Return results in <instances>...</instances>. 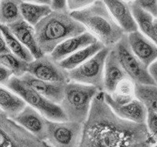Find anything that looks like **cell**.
Listing matches in <instances>:
<instances>
[{
	"label": "cell",
	"mask_w": 157,
	"mask_h": 147,
	"mask_svg": "<svg viewBox=\"0 0 157 147\" xmlns=\"http://www.w3.org/2000/svg\"><path fill=\"white\" fill-rule=\"evenodd\" d=\"M22 0H1L0 1V24L8 25L22 20L20 6Z\"/></svg>",
	"instance_id": "obj_25"
},
{
	"label": "cell",
	"mask_w": 157,
	"mask_h": 147,
	"mask_svg": "<svg viewBox=\"0 0 157 147\" xmlns=\"http://www.w3.org/2000/svg\"><path fill=\"white\" fill-rule=\"evenodd\" d=\"M6 87L21 98L24 102L41 113L43 117L53 121H64L67 117L60 106L50 102L31 87L21 78L13 75Z\"/></svg>",
	"instance_id": "obj_5"
},
{
	"label": "cell",
	"mask_w": 157,
	"mask_h": 147,
	"mask_svg": "<svg viewBox=\"0 0 157 147\" xmlns=\"http://www.w3.org/2000/svg\"><path fill=\"white\" fill-rule=\"evenodd\" d=\"M109 95L115 102L119 104H126L130 102L135 99L134 83L130 78L123 79L116 85L115 90Z\"/></svg>",
	"instance_id": "obj_26"
},
{
	"label": "cell",
	"mask_w": 157,
	"mask_h": 147,
	"mask_svg": "<svg viewBox=\"0 0 157 147\" xmlns=\"http://www.w3.org/2000/svg\"><path fill=\"white\" fill-rule=\"evenodd\" d=\"M86 31L107 48H113L126 33L114 20L101 0H96L87 7L70 12Z\"/></svg>",
	"instance_id": "obj_3"
},
{
	"label": "cell",
	"mask_w": 157,
	"mask_h": 147,
	"mask_svg": "<svg viewBox=\"0 0 157 147\" xmlns=\"http://www.w3.org/2000/svg\"><path fill=\"white\" fill-rule=\"evenodd\" d=\"M20 78L50 102L59 105L62 100L67 83L42 80L32 76L29 72H26Z\"/></svg>",
	"instance_id": "obj_14"
},
{
	"label": "cell",
	"mask_w": 157,
	"mask_h": 147,
	"mask_svg": "<svg viewBox=\"0 0 157 147\" xmlns=\"http://www.w3.org/2000/svg\"><path fill=\"white\" fill-rule=\"evenodd\" d=\"M0 64L7 68L13 76L20 78L27 72L29 63L9 52L0 54Z\"/></svg>",
	"instance_id": "obj_27"
},
{
	"label": "cell",
	"mask_w": 157,
	"mask_h": 147,
	"mask_svg": "<svg viewBox=\"0 0 157 147\" xmlns=\"http://www.w3.org/2000/svg\"><path fill=\"white\" fill-rule=\"evenodd\" d=\"M27 72L42 80L51 82H69L68 72L54 61L50 54H44L28 64Z\"/></svg>",
	"instance_id": "obj_10"
},
{
	"label": "cell",
	"mask_w": 157,
	"mask_h": 147,
	"mask_svg": "<svg viewBox=\"0 0 157 147\" xmlns=\"http://www.w3.org/2000/svg\"><path fill=\"white\" fill-rule=\"evenodd\" d=\"M105 101L115 114L123 120L136 124H145L147 111L137 99H133L126 104H119L112 99L109 94L105 93Z\"/></svg>",
	"instance_id": "obj_13"
},
{
	"label": "cell",
	"mask_w": 157,
	"mask_h": 147,
	"mask_svg": "<svg viewBox=\"0 0 157 147\" xmlns=\"http://www.w3.org/2000/svg\"><path fill=\"white\" fill-rule=\"evenodd\" d=\"M110 49L104 47L82 65L68 71L69 80L90 85L96 87L99 91H103L104 67Z\"/></svg>",
	"instance_id": "obj_7"
},
{
	"label": "cell",
	"mask_w": 157,
	"mask_h": 147,
	"mask_svg": "<svg viewBox=\"0 0 157 147\" xmlns=\"http://www.w3.org/2000/svg\"><path fill=\"white\" fill-rule=\"evenodd\" d=\"M23 2H32V3L37 4H44V5H51L52 0H22Z\"/></svg>",
	"instance_id": "obj_35"
},
{
	"label": "cell",
	"mask_w": 157,
	"mask_h": 147,
	"mask_svg": "<svg viewBox=\"0 0 157 147\" xmlns=\"http://www.w3.org/2000/svg\"><path fill=\"white\" fill-rule=\"evenodd\" d=\"M114 20L126 33L138 30L126 0H101Z\"/></svg>",
	"instance_id": "obj_17"
},
{
	"label": "cell",
	"mask_w": 157,
	"mask_h": 147,
	"mask_svg": "<svg viewBox=\"0 0 157 147\" xmlns=\"http://www.w3.org/2000/svg\"><path fill=\"white\" fill-rule=\"evenodd\" d=\"M122 68L134 83L156 85V82L148 74L147 67L130 50L127 33L113 47Z\"/></svg>",
	"instance_id": "obj_9"
},
{
	"label": "cell",
	"mask_w": 157,
	"mask_h": 147,
	"mask_svg": "<svg viewBox=\"0 0 157 147\" xmlns=\"http://www.w3.org/2000/svg\"><path fill=\"white\" fill-rule=\"evenodd\" d=\"M95 1L96 0H66L67 10L68 12H72L83 9L94 3Z\"/></svg>",
	"instance_id": "obj_29"
},
{
	"label": "cell",
	"mask_w": 157,
	"mask_h": 147,
	"mask_svg": "<svg viewBox=\"0 0 157 147\" xmlns=\"http://www.w3.org/2000/svg\"><path fill=\"white\" fill-rule=\"evenodd\" d=\"M126 1H127V2H133L134 0H126Z\"/></svg>",
	"instance_id": "obj_36"
},
{
	"label": "cell",
	"mask_w": 157,
	"mask_h": 147,
	"mask_svg": "<svg viewBox=\"0 0 157 147\" xmlns=\"http://www.w3.org/2000/svg\"><path fill=\"white\" fill-rule=\"evenodd\" d=\"M129 78L122 68L115 50L111 48L105 58L104 67V90L107 94H112L116 85L123 79Z\"/></svg>",
	"instance_id": "obj_16"
},
{
	"label": "cell",
	"mask_w": 157,
	"mask_h": 147,
	"mask_svg": "<svg viewBox=\"0 0 157 147\" xmlns=\"http://www.w3.org/2000/svg\"><path fill=\"white\" fill-rule=\"evenodd\" d=\"M0 30L2 33L6 45H7L10 53L28 63L34 60V57L31 54L30 51L18 40V39L14 35L11 33V31L6 25L0 24Z\"/></svg>",
	"instance_id": "obj_24"
},
{
	"label": "cell",
	"mask_w": 157,
	"mask_h": 147,
	"mask_svg": "<svg viewBox=\"0 0 157 147\" xmlns=\"http://www.w3.org/2000/svg\"><path fill=\"white\" fill-rule=\"evenodd\" d=\"M99 91L90 85L69 81L65 85L60 107L67 120L83 124L90 110L91 103Z\"/></svg>",
	"instance_id": "obj_4"
},
{
	"label": "cell",
	"mask_w": 157,
	"mask_h": 147,
	"mask_svg": "<svg viewBox=\"0 0 157 147\" xmlns=\"http://www.w3.org/2000/svg\"><path fill=\"white\" fill-rule=\"evenodd\" d=\"M134 97L145 106L147 113H157L156 85L134 83Z\"/></svg>",
	"instance_id": "obj_22"
},
{
	"label": "cell",
	"mask_w": 157,
	"mask_h": 147,
	"mask_svg": "<svg viewBox=\"0 0 157 147\" xmlns=\"http://www.w3.org/2000/svg\"><path fill=\"white\" fill-rule=\"evenodd\" d=\"M50 6L53 10H67L66 0H52Z\"/></svg>",
	"instance_id": "obj_32"
},
{
	"label": "cell",
	"mask_w": 157,
	"mask_h": 147,
	"mask_svg": "<svg viewBox=\"0 0 157 147\" xmlns=\"http://www.w3.org/2000/svg\"><path fill=\"white\" fill-rule=\"evenodd\" d=\"M153 147H156V146H153Z\"/></svg>",
	"instance_id": "obj_37"
},
{
	"label": "cell",
	"mask_w": 157,
	"mask_h": 147,
	"mask_svg": "<svg viewBox=\"0 0 157 147\" xmlns=\"http://www.w3.org/2000/svg\"><path fill=\"white\" fill-rule=\"evenodd\" d=\"M104 47H105L102 45V43H101L99 41H97L93 44L84 47L74 54H71L66 58L60 61L59 64L64 69L69 71V70L76 68L78 65H82V63L87 61L91 57H93Z\"/></svg>",
	"instance_id": "obj_21"
},
{
	"label": "cell",
	"mask_w": 157,
	"mask_h": 147,
	"mask_svg": "<svg viewBox=\"0 0 157 147\" xmlns=\"http://www.w3.org/2000/svg\"><path fill=\"white\" fill-rule=\"evenodd\" d=\"M23 99L6 87L0 86V110L14 118L26 106Z\"/></svg>",
	"instance_id": "obj_20"
},
{
	"label": "cell",
	"mask_w": 157,
	"mask_h": 147,
	"mask_svg": "<svg viewBox=\"0 0 157 147\" xmlns=\"http://www.w3.org/2000/svg\"><path fill=\"white\" fill-rule=\"evenodd\" d=\"M10 52L8 48L6 40L4 39V36L2 35V33L0 30V54H6V53Z\"/></svg>",
	"instance_id": "obj_34"
},
{
	"label": "cell",
	"mask_w": 157,
	"mask_h": 147,
	"mask_svg": "<svg viewBox=\"0 0 157 147\" xmlns=\"http://www.w3.org/2000/svg\"><path fill=\"white\" fill-rule=\"evenodd\" d=\"M127 36L130 50L145 66L148 67L151 63L156 61V43L138 30L127 33Z\"/></svg>",
	"instance_id": "obj_11"
},
{
	"label": "cell",
	"mask_w": 157,
	"mask_h": 147,
	"mask_svg": "<svg viewBox=\"0 0 157 147\" xmlns=\"http://www.w3.org/2000/svg\"><path fill=\"white\" fill-rule=\"evenodd\" d=\"M0 147H51L0 110Z\"/></svg>",
	"instance_id": "obj_6"
},
{
	"label": "cell",
	"mask_w": 157,
	"mask_h": 147,
	"mask_svg": "<svg viewBox=\"0 0 157 147\" xmlns=\"http://www.w3.org/2000/svg\"><path fill=\"white\" fill-rule=\"evenodd\" d=\"M13 120L30 134L44 141L47 119L34 108L26 105Z\"/></svg>",
	"instance_id": "obj_12"
},
{
	"label": "cell",
	"mask_w": 157,
	"mask_h": 147,
	"mask_svg": "<svg viewBox=\"0 0 157 147\" xmlns=\"http://www.w3.org/2000/svg\"><path fill=\"white\" fill-rule=\"evenodd\" d=\"M7 27L11 31V33L17 38L18 40L30 51L34 59L44 55L39 49L36 41V33L33 26L22 19L8 25Z\"/></svg>",
	"instance_id": "obj_18"
},
{
	"label": "cell",
	"mask_w": 157,
	"mask_h": 147,
	"mask_svg": "<svg viewBox=\"0 0 157 147\" xmlns=\"http://www.w3.org/2000/svg\"><path fill=\"white\" fill-rule=\"evenodd\" d=\"M147 70H148V74L150 75V76L154 79V80L156 82L157 79V64L156 61H153L152 63H151L148 67H147Z\"/></svg>",
	"instance_id": "obj_33"
},
{
	"label": "cell",
	"mask_w": 157,
	"mask_h": 147,
	"mask_svg": "<svg viewBox=\"0 0 157 147\" xmlns=\"http://www.w3.org/2000/svg\"><path fill=\"white\" fill-rule=\"evenodd\" d=\"M20 9L23 20L33 27L53 10L49 5L27 2H22Z\"/></svg>",
	"instance_id": "obj_23"
},
{
	"label": "cell",
	"mask_w": 157,
	"mask_h": 147,
	"mask_svg": "<svg viewBox=\"0 0 157 147\" xmlns=\"http://www.w3.org/2000/svg\"><path fill=\"white\" fill-rule=\"evenodd\" d=\"M130 12L132 14L133 18L141 33L146 37L156 43L157 40V20L156 17L152 16L147 11L133 3L129 2Z\"/></svg>",
	"instance_id": "obj_19"
},
{
	"label": "cell",
	"mask_w": 157,
	"mask_h": 147,
	"mask_svg": "<svg viewBox=\"0 0 157 147\" xmlns=\"http://www.w3.org/2000/svg\"><path fill=\"white\" fill-rule=\"evenodd\" d=\"M0 1H1V0H0Z\"/></svg>",
	"instance_id": "obj_38"
},
{
	"label": "cell",
	"mask_w": 157,
	"mask_h": 147,
	"mask_svg": "<svg viewBox=\"0 0 157 147\" xmlns=\"http://www.w3.org/2000/svg\"><path fill=\"white\" fill-rule=\"evenodd\" d=\"M145 125L150 135L156 139L157 135V113H147Z\"/></svg>",
	"instance_id": "obj_30"
},
{
	"label": "cell",
	"mask_w": 157,
	"mask_h": 147,
	"mask_svg": "<svg viewBox=\"0 0 157 147\" xmlns=\"http://www.w3.org/2000/svg\"><path fill=\"white\" fill-rule=\"evenodd\" d=\"M156 139L145 124H136L116 116L99 91L91 103L78 147H153Z\"/></svg>",
	"instance_id": "obj_1"
},
{
	"label": "cell",
	"mask_w": 157,
	"mask_h": 147,
	"mask_svg": "<svg viewBox=\"0 0 157 147\" xmlns=\"http://www.w3.org/2000/svg\"><path fill=\"white\" fill-rule=\"evenodd\" d=\"M82 124L70 120H47L44 141L51 147H78L82 138Z\"/></svg>",
	"instance_id": "obj_8"
},
{
	"label": "cell",
	"mask_w": 157,
	"mask_h": 147,
	"mask_svg": "<svg viewBox=\"0 0 157 147\" xmlns=\"http://www.w3.org/2000/svg\"><path fill=\"white\" fill-rule=\"evenodd\" d=\"M98 40L94 36L86 31L85 33L76 36L68 38L63 41L50 54L51 57L57 62H60L63 59L75 52L87 46L91 45Z\"/></svg>",
	"instance_id": "obj_15"
},
{
	"label": "cell",
	"mask_w": 157,
	"mask_h": 147,
	"mask_svg": "<svg viewBox=\"0 0 157 147\" xmlns=\"http://www.w3.org/2000/svg\"><path fill=\"white\" fill-rule=\"evenodd\" d=\"M12 76V72L7 68L0 64V86H6Z\"/></svg>",
	"instance_id": "obj_31"
},
{
	"label": "cell",
	"mask_w": 157,
	"mask_h": 147,
	"mask_svg": "<svg viewBox=\"0 0 157 147\" xmlns=\"http://www.w3.org/2000/svg\"><path fill=\"white\" fill-rule=\"evenodd\" d=\"M36 41L43 54H50L63 41L86 32L68 10H52L34 26Z\"/></svg>",
	"instance_id": "obj_2"
},
{
	"label": "cell",
	"mask_w": 157,
	"mask_h": 147,
	"mask_svg": "<svg viewBox=\"0 0 157 147\" xmlns=\"http://www.w3.org/2000/svg\"><path fill=\"white\" fill-rule=\"evenodd\" d=\"M132 2L155 17H157V0H134Z\"/></svg>",
	"instance_id": "obj_28"
}]
</instances>
